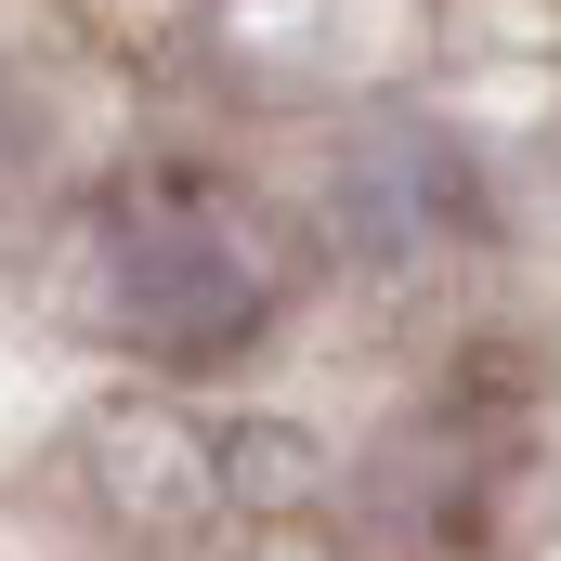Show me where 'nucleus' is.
<instances>
[{"label":"nucleus","mask_w":561,"mask_h":561,"mask_svg":"<svg viewBox=\"0 0 561 561\" xmlns=\"http://www.w3.org/2000/svg\"><path fill=\"white\" fill-rule=\"evenodd\" d=\"M92 313L144 340V353H236L262 313H275V249L262 222L196 183V170H144L92 209Z\"/></svg>","instance_id":"f257e3e1"}]
</instances>
